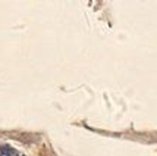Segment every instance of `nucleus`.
Wrapping results in <instances>:
<instances>
[{"label": "nucleus", "mask_w": 157, "mask_h": 156, "mask_svg": "<svg viewBox=\"0 0 157 156\" xmlns=\"http://www.w3.org/2000/svg\"><path fill=\"white\" fill-rule=\"evenodd\" d=\"M0 156H21L18 150H15L10 146H0Z\"/></svg>", "instance_id": "obj_1"}]
</instances>
